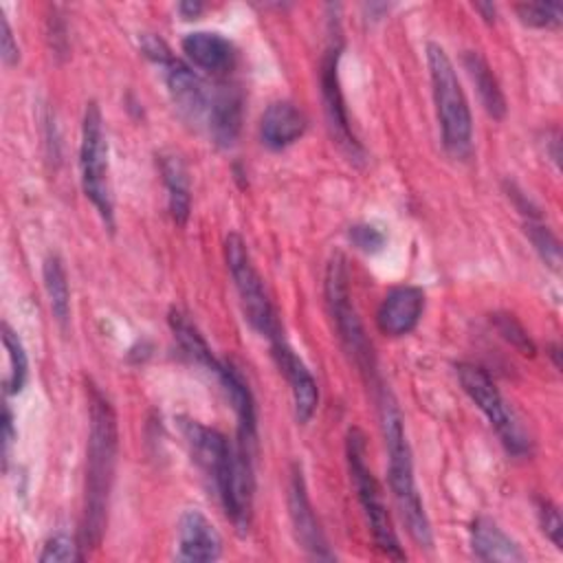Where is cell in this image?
<instances>
[{
    "instance_id": "cell-16",
    "label": "cell",
    "mask_w": 563,
    "mask_h": 563,
    "mask_svg": "<svg viewBox=\"0 0 563 563\" xmlns=\"http://www.w3.org/2000/svg\"><path fill=\"white\" fill-rule=\"evenodd\" d=\"M242 106L244 97L238 86H218V90L209 99L207 125L209 134L220 147H231L242 128Z\"/></svg>"
},
{
    "instance_id": "cell-7",
    "label": "cell",
    "mask_w": 563,
    "mask_h": 563,
    "mask_svg": "<svg viewBox=\"0 0 563 563\" xmlns=\"http://www.w3.org/2000/svg\"><path fill=\"white\" fill-rule=\"evenodd\" d=\"M224 260L229 266V273L233 277L242 310L246 321L268 341L282 334L275 308L266 295L264 282L253 266V260L249 255V249L240 233H229L224 240Z\"/></svg>"
},
{
    "instance_id": "cell-10",
    "label": "cell",
    "mask_w": 563,
    "mask_h": 563,
    "mask_svg": "<svg viewBox=\"0 0 563 563\" xmlns=\"http://www.w3.org/2000/svg\"><path fill=\"white\" fill-rule=\"evenodd\" d=\"M180 431L194 462L211 479L213 490H218L233 466L235 444H231L220 431L209 429L191 418H180Z\"/></svg>"
},
{
    "instance_id": "cell-1",
    "label": "cell",
    "mask_w": 563,
    "mask_h": 563,
    "mask_svg": "<svg viewBox=\"0 0 563 563\" xmlns=\"http://www.w3.org/2000/svg\"><path fill=\"white\" fill-rule=\"evenodd\" d=\"M88 451H86V486H84V515L77 541L81 552L99 548L106 523L110 490L117 466V416L110 400L97 385H88Z\"/></svg>"
},
{
    "instance_id": "cell-14",
    "label": "cell",
    "mask_w": 563,
    "mask_h": 563,
    "mask_svg": "<svg viewBox=\"0 0 563 563\" xmlns=\"http://www.w3.org/2000/svg\"><path fill=\"white\" fill-rule=\"evenodd\" d=\"M176 550L178 561H218L222 556V539L200 510H185L178 519Z\"/></svg>"
},
{
    "instance_id": "cell-27",
    "label": "cell",
    "mask_w": 563,
    "mask_h": 563,
    "mask_svg": "<svg viewBox=\"0 0 563 563\" xmlns=\"http://www.w3.org/2000/svg\"><path fill=\"white\" fill-rule=\"evenodd\" d=\"M42 563H73V561H81V559H86V554L81 552V545H79V541H75V539H70L68 534H64V532H59V534H53L46 543H44V548H42V552H40V556H37Z\"/></svg>"
},
{
    "instance_id": "cell-23",
    "label": "cell",
    "mask_w": 563,
    "mask_h": 563,
    "mask_svg": "<svg viewBox=\"0 0 563 563\" xmlns=\"http://www.w3.org/2000/svg\"><path fill=\"white\" fill-rule=\"evenodd\" d=\"M42 279L48 295V306L59 325H66L70 317V286L68 275L57 255H46L42 264Z\"/></svg>"
},
{
    "instance_id": "cell-2",
    "label": "cell",
    "mask_w": 563,
    "mask_h": 563,
    "mask_svg": "<svg viewBox=\"0 0 563 563\" xmlns=\"http://www.w3.org/2000/svg\"><path fill=\"white\" fill-rule=\"evenodd\" d=\"M378 416H380V429H383V440L387 449V477H389L391 495L396 499V506L400 510V517L407 526L409 537L420 548H431L433 545L431 523L422 508L420 493L416 488L413 460H411V449L402 427V413L387 387L378 391Z\"/></svg>"
},
{
    "instance_id": "cell-29",
    "label": "cell",
    "mask_w": 563,
    "mask_h": 563,
    "mask_svg": "<svg viewBox=\"0 0 563 563\" xmlns=\"http://www.w3.org/2000/svg\"><path fill=\"white\" fill-rule=\"evenodd\" d=\"M350 242L363 253H378L385 246V233L374 224H354L350 227Z\"/></svg>"
},
{
    "instance_id": "cell-9",
    "label": "cell",
    "mask_w": 563,
    "mask_h": 563,
    "mask_svg": "<svg viewBox=\"0 0 563 563\" xmlns=\"http://www.w3.org/2000/svg\"><path fill=\"white\" fill-rule=\"evenodd\" d=\"M339 57H341V42H332L321 59V99H323V112L330 125V132L339 147L352 158L361 161L365 156L361 143L356 141L350 121H347V110L341 92V81H339Z\"/></svg>"
},
{
    "instance_id": "cell-3",
    "label": "cell",
    "mask_w": 563,
    "mask_h": 563,
    "mask_svg": "<svg viewBox=\"0 0 563 563\" xmlns=\"http://www.w3.org/2000/svg\"><path fill=\"white\" fill-rule=\"evenodd\" d=\"M427 64L442 143L451 156L464 158L473 147V117L455 66L446 51L435 42L427 44Z\"/></svg>"
},
{
    "instance_id": "cell-5",
    "label": "cell",
    "mask_w": 563,
    "mask_h": 563,
    "mask_svg": "<svg viewBox=\"0 0 563 563\" xmlns=\"http://www.w3.org/2000/svg\"><path fill=\"white\" fill-rule=\"evenodd\" d=\"M79 172L86 198L97 209L103 224L114 229V200L110 187V163H108V139L103 130V117L95 101L86 103L81 119L79 141Z\"/></svg>"
},
{
    "instance_id": "cell-25",
    "label": "cell",
    "mask_w": 563,
    "mask_h": 563,
    "mask_svg": "<svg viewBox=\"0 0 563 563\" xmlns=\"http://www.w3.org/2000/svg\"><path fill=\"white\" fill-rule=\"evenodd\" d=\"M526 233L530 238V242L534 244V249L539 251V255L543 257V262L548 266H552L554 271H559V264H561V246H559V240L554 238V233L543 227V222L539 220L537 213H532L528 220H526Z\"/></svg>"
},
{
    "instance_id": "cell-12",
    "label": "cell",
    "mask_w": 563,
    "mask_h": 563,
    "mask_svg": "<svg viewBox=\"0 0 563 563\" xmlns=\"http://www.w3.org/2000/svg\"><path fill=\"white\" fill-rule=\"evenodd\" d=\"M271 350L273 358L284 374L290 394H292V407H295V418L299 424H306L319 405V387L306 363L295 354V350L286 343L284 334L271 339Z\"/></svg>"
},
{
    "instance_id": "cell-19",
    "label": "cell",
    "mask_w": 563,
    "mask_h": 563,
    "mask_svg": "<svg viewBox=\"0 0 563 563\" xmlns=\"http://www.w3.org/2000/svg\"><path fill=\"white\" fill-rule=\"evenodd\" d=\"M471 548L479 561H523L526 554L493 519L477 517L471 526Z\"/></svg>"
},
{
    "instance_id": "cell-22",
    "label": "cell",
    "mask_w": 563,
    "mask_h": 563,
    "mask_svg": "<svg viewBox=\"0 0 563 563\" xmlns=\"http://www.w3.org/2000/svg\"><path fill=\"white\" fill-rule=\"evenodd\" d=\"M169 328L178 341V345L183 347V352L200 367L216 372L220 367V361L213 356L211 347L207 345L205 336L200 334V330L187 319V314H183L180 310H172L169 312Z\"/></svg>"
},
{
    "instance_id": "cell-28",
    "label": "cell",
    "mask_w": 563,
    "mask_h": 563,
    "mask_svg": "<svg viewBox=\"0 0 563 563\" xmlns=\"http://www.w3.org/2000/svg\"><path fill=\"white\" fill-rule=\"evenodd\" d=\"M490 321H493V325L497 328V332H499L512 347H517L521 354L532 356V354L537 352L532 339H530L528 332H526V328H523L512 314H508V312H495Z\"/></svg>"
},
{
    "instance_id": "cell-4",
    "label": "cell",
    "mask_w": 563,
    "mask_h": 563,
    "mask_svg": "<svg viewBox=\"0 0 563 563\" xmlns=\"http://www.w3.org/2000/svg\"><path fill=\"white\" fill-rule=\"evenodd\" d=\"M345 457H347V468H350V477L356 490V499L361 504V510L365 515V521L369 526V532L374 537L376 548L394 561H402L405 552L400 548V541L396 537L391 517L387 512V506L383 501V493L380 486L372 473V468L367 466V444H365V435L358 427H352L345 435Z\"/></svg>"
},
{
    "instance_id": "cell-34",
    "label": "cell",
    "mask_w": 563,
    "mask_h": 563,
    "mask_svg": "<svg viewBox=\"0 0 563 563\" xmlns=\"http://www.w3.org/2000/svg\"><path fill=\"white\" fill-rule=\"evenodd\" d=\"M550 354H552V358H554V365L559 367L561 363H559V345H556V343L550 347Z\"/></svg>"
},
{
    "instance_id": "cell-31",
    "label": "cell",
    "mask_w": 563,
    "mask_h": 563,
    "mask_svg": "<svg viewBox=\"0 0 563 563\" xmlns=\"http://www.w3.org/2000/svg\"><path fill=\"white\" fill-rule=\"evenodd\" d=\"M0 55L7 66L18 64V59H20V48H18V42L13 40V31H11L4 13H0Z\"/></svg>"
},
{
    "instance_id": "cell-26",
    "label": "cell",
    "mask_w": 563,
    "mask_h": 563,
    "mask_svg": "<svg viewBox=\"0 0 563 563\" xmlns=\"http://www.w3.org/2000/svg\"><path fill=\"white\" fill-rule=\"evenodd\" d=\"M515 11L523 24L537 29L559 26L563 18V7L559 2H523L517 4Z\"/></svg>"
},
{
    "instance_id": "cell-30",
    "label": "cell",
    "mask_w": 563,
    "mask_h": 563,
    "mask_svg": "<svg viewBox=\"0 0 563 563\" xmlns=\"http://www.w3.org/2000/svg\"><path fill=\"white\" fill-rule=\"evenodd\" d=\"M537 512H539V523L545 532V537L561 550V530H563V523H561V515H559V508L550 501V499H539L537 501Z\"/></svg>"
},
{
    "instance_id": "cell-20",
    "label": "cell",
    "mask_w": 563,
    "mask_h": 563,
    "mask_svg": "<svg viewBox=\"0 0 563 563\" xmlns=\"http://www.w3.org/2000/svg\"><path fill=\"white\" fill-rule=\"evenodd\" d=\"M462 62H464V68H466L471 81L477 88L479 101L486 108V112L493 119H504V114H506V97H504V92L499 88V81L495 79L488 62L477 51H464Z\"/></svg>"
},
{
    "instance_id": "cell-11",
    "label": "cell",
    "mask_w": 563,
    "mask_h": 563,
    "mask_svg": "<svg viewBox=\"0 0 563 563\" xmlns=\"http://www.w3.org/2000/svg\"><path fill=\"white\" fill-rule=\"evenodd\" d=\"M288 515L295 530V539L301 545V550L317 561H332L334 552L328 545V539L321 530V523L312 510L306 479L299 464L290 466V479H288Z\"/></svg>"
},
{
    "instance_id": "cell-17",
    "label": "cell",
    "mask_w": 563,
    "mask_h": 563,
    "mask_svg": "<svg viewBox=\"0 0 563 563\" xmlns=\"http://www.w3.org/2000/svg\"><path fill=\"white\" fill-rule=\"evenodd\" d=\"M308 128L306 114L290 101H273L260 121V139L268 150H284L299 141Z\"/></svg>"
},
{
    "instance_id": "cell-32",
    "label": "cell",
    "mask_w": 563,
    "mask_h": 563,
    "mask_svg": "<svg viewBox=\"0 0 563 563\" xmlns=\"http://www.w3.org/2000/svg\"><path fill=\"white\" fill-rule=\"evenodd\" d=\"M15 438V431H13V416L9 411V407H4V413H2V451H4V457L9 453V446Z\"/></svg>"
},
{
    "instance_id": "cell-8",
    "label": "cell",
    "mask_w": 563,
    "mask_h": 563,
    "mask_svg": "<svg viewBox=\"0 0 563 563\" xmlns=\"http://www.w3.org/2000/svg\"><path fill=\"white\" fill-rule=\"evenodd\" d=\"M455 372H457V380H460L462 389L479 407V411L488 418V422L497 431L504 446L512 455L530 453V440H528L523 427L519 424L517 416L512 413V409L499 394L493 378L482 367L471 365V363H460L455 367Z\"/></svg>"
},
{
    "instance_id": "cell-13",
    "label": "cell",
    "mask_w": 563,
    "mask_h": 563,
    "mask_svg": "<svg viewBox=\"0 0 563 563\" xmlns=\"http://www.w3.org/2000/svg\"><path fill=\"white\" fill-rule=\"evenodd\" d=\"M424 312V292L418 286H396L391 288L378 310L376 325L385 336H405L409 334Z\"/></svg>"
},
{
    "instance_id": "cell-21",
    "label": "cell",
    "mask_w": 563,
    "mask_h": 563,
    "mask_svg": "<svg viewBox=\"0 0 563 563\" xmlns=\"http://www.w3.org/2000/svg\"><path fill=\"white\" fill-rule=\"evenodd\" d=\"M161 174L167 189V207L176 224H185L191 209V191H189V176L178 156H163L161 158Z\"/></svg>"
},
{
    "instance_id": "cell-33",
    "label": "cell",
    "mask_w": 563,
    "mask_h": 563,
    "mask_svg": "<svg viewBox=\"0 0 563 563\" xmlns=\"http://www.w3.org/2000/svg\"><path fill=\"white\" fill-rule=\"evenodd\" d=\"M178 9H180V13L185 18H196L202 11V4H198V2H183Z\"/></svg>"
},
{
    "instance_id": "cell-15",
    "label": "cell",
    "mask_w": 563,
    "mask_h": 563,
    "mask_svg": "<svg viewBox=\"0 0 563 563\" xmlns=\"http://www.w3.org/2000/svg\"><path fill=\"white\" fill-rule=\"evenodd\" d=\"M161 66L165 68V84L178 112L194 123H198L200 119H207L211 95L207 92L202 79L185 62L176 59L174 55Z\"/></svg>"
},
{
    "instance_id": "cell-6",
    "label": "cell",
    "mask_w": 563,
    "mask_h": 563,
    "mask_svg": "<svg viewBox=\"0 0 563 563\" xmlns=\"http://www.w3.org/2000/svg\"><path fill=\"white\" fill-rule=\"evenodd\" d=\"M323 290H325V301H328V308L334 319V325H336L343 347L350 352L356 367L361 372L369 374V378H372L376 372L374 352H372V343L365 334V328L356 314V308L350 299V275H347V264H345L343 253H334L330 257L328 268H325Z\"/></svg>"
},
{
    "instance_id": "cell-24",
    "label": "cell",
    "mask_w": 563,
    "mask_h": 563,
    "mask_svg": "<svg viewBox=\"0 0 563 563\" xmlns=\"http://www.w3.org/2000/svg\"><path fill=\"white\" fill-rule=\"evenodd\" d=\"M2 345L7 352V376H4V391L7 394H20L26 376H29V358L24 352V345L15 330L9 323H2Z\"/></svg>"
},
{
    "instance_id": "cell-18",
    "label": "cell",
    "mask_w": 563,
    "mask_h": 563,
    "mask_svg": "<svg viewBox=\"0 0 563 563\" xmlns=\"http://www.w3.org/2000/svg\"><path fill=\"white\" fill-rule=\"evenodd\" d=\"M180 46L194 66L213 75L227 73L235 62V48L231 40H227L222 33H216V31L187 33Z\"/></svg>"
}]
</instances>
